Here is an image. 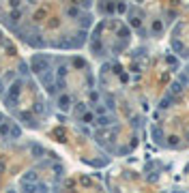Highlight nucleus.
<instances>
[{"label": "nucleus", "mask_w": 189, "mask_h": 193, "mask_svg": "<svg viewBox=\"0 0 189 193\" xmlns=\"http://www.w3.org/2000/svg\"><path fill=\"white\" fill-rule=\"evenodd\" d=\"M181 90H183V88H181V84H176V82H174V84L170 86V92H174V94H178Z\"/></svg>", "instance_id": "6"}, {"label": "nucleus", "mask_w": 189, "mask_h": 193, "mask_svg": "<svg viewBox=\"0 0 189 193\" xmlns=\"http://www.w3.org/2000/svg\"><path fill=\"white\" fill-rule=\"evenodd\" d=\"M153 139L163 146V133H161V127H153Z\"/></svg>", "instance_id": "1"}, {"label": "nucleus", "mask_w": 189, "mask_h": 193, "mask_svg": "<svg viewBox=\"0 0 189 193\" xmlns=\"http://www.w3.org/2000/svg\"><path fill=\"white\" fill-rule=\"evenodd\" d=\"M172 50H174V52H178V54L183 56V52H185V47H183V43H181L178 39H174V41H172Z\"/></svg>", "instance_id": "2"}, {"label": "nucleus", "mask_w": 189, "mask_h": 193, "mask_svg": "<svg viewBox=\"0 0 189 193\" xmlns=\"http://www.w3.org/2000/svg\"><path fill=\"white\" fill-rule=\"evenodd\" d=\"M118 11L125 13V11H127V5H125V2H121V5H118Z\"/></svg>", "instance_id": "9"}, {"label": "nucleus", "mask_w": 189, "mask_h": 193, "mask_svg": "<svg viewBox=\"0 0 189 193\" xmlns=\"http://www.w3.org/2000/svg\"><path fill=\"white\" fill-rule=\"evenodd\" d=\"M170 101H172L170 97H165V99H163V101L159 103V107H161V110H165V107H170Z\"/></svg>", "instance_id": "5"}, {"label": "nucleus", "mask_w": 189, "mask_h": 193, "mask_svg": "<svg viewBox=\"0 0 189 193\" xmlns=\"http://www.w3.org/2000/svg\"><path fill=\"white\" fill-rule=\"evenodd\" d=\"M165 60H168V64H172V67H174V69H176V67H178V60H176V58H174V56H168V58H165Z\"/></svg>", "instance_id": "7"}, {"label": "nucleus", "mask_w": 189, "mask_h": 193, "mask_svg": "<svg viewBox=\"0 0 189 193\" xmlns=\"http://www.w3.org/2000/svg\"><path fill=\"white\" fill-rule=\"evenodd\" d=\"M161 30H163V24H161L159 19H155V21H153V32H161Z\"/></svg>", "instance_id": "3"}, {"label": "nucleus", "mask_w": 189, "mask_h": 193, "mask_svg": "<svg viewBox=\"0 0 189 193\" xmlns=\"http://www.w3.org/2000/svg\"><path fill=\"white\" fill-rule=\"evenodd\" d=\"M168 139H170V142H168V146H170V148L178 146V137H176V135H172V137H168Z\"/></svg>", "instance_id": "4"}, {"label": "nucleus", "mask_w": 189, "mask_h": 193, "mask_svg": "<svg viewBox=\"0 0 189 193\" xmlns=\"http://www.w3.org/2000/svg\"><path fill=\"white\" fill-rule=\"evenodd\" d=\"M178 82H181V84H189V75L181 73V75H178Z\"/></svg>", "instance_id": "8"}, {"label": "nucleus", "mask_w": 189, "mask_h": 193, "mask_svg": "<svg viewBox=\"0 0 189 193\" xmlns=\"http://www.w3.org/2000/svg\"><path fill=\"white\" fill-rule=\"evenodd\" d=\"M185 71H187V75H189V64H187V69H185Z\"/></svg>", "instance_id": "10"}]
</instances>
